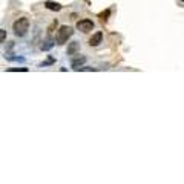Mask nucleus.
Listing matches in <instances>:
<instances>
[{"instance_id":"1","label":"nucleus","mask_w":184,"mask_h":184,"mask_svg":"<svg viewBox=\"0 0 184 184\" xmlns=\"http://www.w3.org/2000/svg\"><path fill=\"white\" fill-rule=\"evenodd\" d=\"M12 31H14L15 37H25L29 31V18H26V17L17 18L12 25Z\"/></svg>"},{"instance_id":"2","label":"nucleus","mask_w":184,"mask_h":184,"mask_svg":"<svg viewBox=\"0 0 184 184\" xmlns=\"http://www.w3.org/2000/svg\"><path fill=\"white\" fill-rule=\"evenodd\" d=\"M72 34H74V29H72L71 26H67V25L60 26V29H58L57 34H55V43H57V44H64V43H67V40L72 37Z\"/></svg>"},{"instance_id":"3","label":"nucleus","mask_w":184,"mask_h":184,"mask_svg":"<svg viewBox=\"0 0 184 184\" xmlns=\"http://www.w3.org/2000/svg\"><path fill=\"white\" fill-rule=\"evenodd\" d=\"M77 29L81 31V32H90L92 29H94V21H92L90 18H80L77 21Z\"/></svg>"},{"instance_id":"4","label":"nucleus","mask_w":184,"mask_h":184,"mask_svg":"<svg viewBox=\"0 0 184 184\" xmlns=\"http://www.w3.org/2000/svg\"><path fill=\"white\" fill-rule=\"evenodd\" d=\"M78 51H80V43H78V41H71V43H67V49H66V54H67V55H75Z\"/></svg>"},{"instance_id":"5","label":"nucleus","mask_w":184,"mask_h":184,"mask_svg":"<svg viewBox=\"0 0 184 184\" xmlns=\"http://www.w3.org/2000/svg\"><path fill=\"white\" fill-rule=\"evenodd\" d=\"M103 40V32L101 31H97L95 34H92V37L89 38V44L90 46H98Z\"/></svg>"},{"instance_id":"6","label":"nucleus","mask_w":184,"mask_h":184,"mask_svg":"<svg viewBox=\"0 0 184 184\" xmlns=\"http://www.w3.org/2000/svg\"><path fill=\"white\" fill-rule=\"evenodd\" d=\"M54 43H55V40L51 37V35H48L44 40H43V43H41V51H49V49H52V46H54Z\"/></svg>"},{"instance_id":"7","label":"nucleus","mask_w":184,"mask_h":184,"mask_svg":"<svg viewBox=\"0 0 184 184\" xmlns=\"http://www.w3.org/2000/svg\"><path fill=\"white\" fill-rule=\"evenodd\" d=\"M86 57L84 55H78L77 58H74L72 61H71V66H72V69H74V71H77V69L80 67V66H83L84 63H86Z\"/></svg>"},{"instance_id":"8","label":"nucleus","mask_w":184,"mask_h":184,"mask_svg":"<svg viewBox=\"0 0 184 184\" xmlns=\"http://www.w3.org/2000/svg\"><path fill=\"white\" fill-rule=\"evenodd\" d=\"M44 6L48 8L49 11H60V9L63 8L58 2H52V0H46V2H44Z\"/></svg>"},{"instance_id":"9","label":"nucleus","mask_w":184,"mask_h":184,"mask_svg":"<svg viewBox=\"0 0 184 184\" xmlns=\"http://www.w3.org/2000/svg\"><path fill=\"white\" fill-rule=\"evenodd\" d=\"M77 71H80V72H94V71H97V67H90V66H80Z\"/></svg>"},{"instance_id":"10","label":"nucleus","mask_w":184,"mask_h":184,"mask_svg":"<svg viewBox=\"0 0 184 184\" xmlns=\"http://www.w3.org/2000/svg\"><path fill=\"white\" fill-rule=\"evenodd\" d=\"M8 72H28V67H9Z\"/></svg>"},{"instance_id":"11","label":"nucleus","mask_w":184,"mask_h":184,"mask_svg":"<svg viewBox=\"0 0 184 184\" xmlns=\"http://www.w3.org/2000/svg\"><path fill=\"white\" fill-rule=\"evenodd\" d=\"M109 15H110V9H106V11H103V12H100V14H98V17H100L103 21H104V20H107V17H109Z\"/></svg>"},{"instance_id":"12","label":"nucleus","mask_w":184,"mask_h":184,"mask_svg":"<svg viewBox=\"0 0 184 184\" xmlns=\"http://www.w3.org/2000/svg\"><path fill=\"white\" fill-rule=\"evenodd\" d=\"M6 58L8 60H11V61H25V57H11V55H6Z\"/></svg>"},{"instance_id":"13","label":"nucleus","mask_w":184,"mask_h":184,"mask_svg":"<svg viewBox=\"0 0 184 184\" xmlns=\"http://www.w3.org/2000/svg\"><path fill=\"white\" fill-rule=\"evenodd\" d=\"M6 40V31L0 28V43H3Z\"/></svg>"},{"instance_id":"14","label":"nucleus","mask_w":184,"mask_h":184,"mask_svg":"<svg viewBox=\"0 0 184 184\" xmlns=\"http://www.w3.org/2000/svg\"><path fill=\"white\" fill-rule=\"evenodd\" d=\"M54 61H55V58H52V57H49V58H48V60H46V61H43V63H41V66H48V64H52Z\"/></svg>"}]
</instances>
